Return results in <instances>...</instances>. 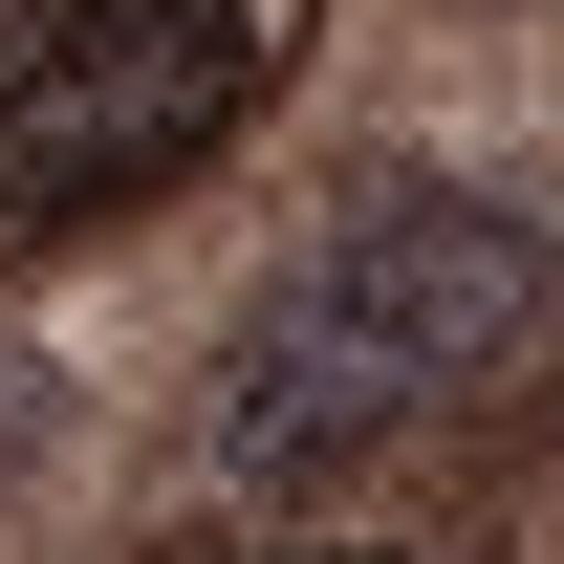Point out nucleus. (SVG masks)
I'll return each mask as SVG.
<instances>
[{
  "mask_svg": "<svg viewBox=\"0 0 564 564\" xmlns=\"http://www.w3.org/2000/svg\"><path fill=\"white\" fill-rule=\"evenodd\" d=\"M543 348V239L499 196H369L326 261H282L217 348V478H326L413 413H478Z\"/></svg>",
  "mask_w": 564,
  "mask_h": 564,
  "instance_id": "1",
  "label": "nucleus"
},
{
  "mask_svg": "<svg viewBox=\"0 0 564 564\" xmlns=\"http://www.w3.org/2000/svg\"><path fill=\"white\" fill-rule=\"evenodd\" d=\"M261 87V0H44L0 44V217H131Z\"/></svg>",
  "mask_w": 564,
  "mask_h": 564,
  "instance_id": "2",
  "label": "nucleus"
},
{
  "mask_svg": "<svg viewBox=\"0 0 564 564\" xmlns=\"http://www.w3.org/2000/svg\"><path fill=\"white\" fill-rule=\"evenodd\" d=\"M66 434H87V391H66L44 348H22V326H0V521H22V499L66 478Z\"/></svg>",
  "mask_w": 564,
  "mask_h": 564,
  "instance_id": "3",
  "label": "nucleus"
},
{
  "mask_svg": "<svg viewBox=\"0 0 564 564\" xmlns=\"http://www.w3.org/2000/svg\"><path fill=\"white\" fill-rule=\"evenodd\" d=\"M239 564H391V543H239Z\"/></svg>",
  "mask_w": 564,
  "mask_h": 564,
  "instance_id": "4",
  "label": "nucleus"
},
{
  "mask_svg": "<svg viewBox=\"0 0 564 564\" xmlns=\"http://www.w3.org/2000/svg\"><path fill=\"white\" fill-rule=\"evenodd\" d=\"M22 22H44V0H0V44H22Z\"/></svg>",
  "mask_w": 564,
  "mask_h": 564,
  "instance_id": "5",
  "label": "nucleus"
}]
</instances>
